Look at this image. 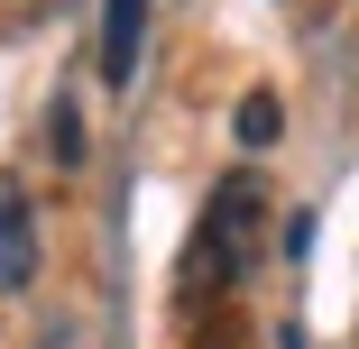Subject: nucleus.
Wrapping results in <instances>:
<instances>
[{
  "mask_svg": "<svg viewBox=\"0 0 359 349\" xmlns=\"http://www.w3.org/2000/svg\"><path fill=\"white\" fill-rule=\"evenodd\" d=\"M276 349H304V322H285V331H276Z\"/></svg>",
  "mask_w": 359,
  "mask_h": 349,
  "instance_id": "423d86ee",
  "label": "nucleus"
},
{
  "mask_svg": "<svg viewBox=\"0 0 359 349\" xmlns=\"http://www.w3.org/2000/svg\"><path fill=\"white\" fill-rule=\"evenodd\" d=\"M138 55H148V0H102V83L129 92Z\"/></svg>",
  "mask_w": 359,
  "mask_h": 349,
  "instance_id": "f03ea898",
  "label": "nucleus"
},
{
  "mask_svg": "<svg viewBox=\"0 0 359 349\" xmlns=\"http://www.w3.org/2000/svg\"><path fill=\"white\" fill-rule=\"evenodd\" d=\"M231 129H240V148H276V129H285V101L258 83V92H240V120H231Z\"/></svg>",
  "mask_w": 359,
  "mask_h": 349,
  "instance_id": "20e7f679",
  "label": "nucleus"
},
{
  "mask_svg": "<svg viewBox=\"0 0 359 349\" xmlns=\"http://www.w3.org/2000/svg\"><path fill=\"white\" fill-rule=\"evenodd\" d=\"M37 276V221H28V193L0 175V294H28Z\"/></svg>",
  "mask_w": 359,
  "mask_h": 349,
  "instance_id": "7ed1b4c3",
  "label": "nucleus"
},
{
  "mask_svg": "<svg viewBox=\"0 0 359 349\" xmlns=\"http://www.w3.org/2000/svg\"><path fill=\"white\" fill-rule=\"evenodd\" d=\"M46 148H55V166H83V111H74V101H55V120H46Z\"/></svg>",
  "mask_w": 359,
  "mask_h": 349,
  "instance_id": "39448f33",
  "label": "nucleus"
},
{
  "mask_svg": "<svg viewBox=\"0 0 359 349\" xmlns=\"http://www.w3.org/2000/svg\"><path fill=\"white\" fill-rule=\"evenodd\" d=\"M258 257H267V193H258V175H222L184 239V294H240Z\"/></svg>",
  "mask_w": 359,
  "mask_h": 349,
  "instance_id": "f257e3e1",
  "label": "nucleus"
}]
</instances>
